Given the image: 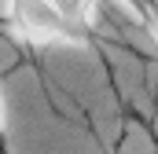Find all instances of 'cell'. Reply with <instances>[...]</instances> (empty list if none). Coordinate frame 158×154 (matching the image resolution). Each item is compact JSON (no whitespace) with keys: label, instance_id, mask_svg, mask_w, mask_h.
I'll list each match as a JSON object with an SVG mask.
<instances>
[{"label":"cell","instance_id":"obj_1","mask_svg":"<svg viewBox=\"0 0 158 154\" xmlns=\"http://www.w3.org/2000/svg\"><path fill=\"white\" fill-rule=\"evenodd\" d=\"M99 26V7L92 4H11L0 15L4 37L26 51L52 44H92Z\"/></svg>","mask_w":158,"mask_h":154},{"label":"cell","instance_id":"obj_4","mask_svg":"<svg viewBox=\"0 0 158 154\" xmlns=\"http://www.w3.org/2000/svg\"><path fill=\"white\" fill-rule=\"evenodd\" d=\"M147 132H151V140H155V147H158V136H155V128H147Z\"/></svg>","mask_w":158,"mask_h":154},{"label":"cell","instance_id":"obj_3","mask_svg":"<svg viewBox=\"0 0 158 154\" xmlns=\"http://www.w3.org/2000/svg\"><path fill=\"white\" fill-rule=\"evenodd\" d=\"M0 154H7V107H4V95H0Z\"/></svg>","mask_w":158,"mask_h":154},{"label":"cell","instance_id":"obj_2","mask_svg":"<svg viewBox=\"0 0 158 154\" xmlns=\"http://www.w3.org/2000/svg\"><path fill=\"white\" fill-rule=\"evenodd\" d=\"M129 15H132V18L151 33V40L158 44V4H132V7H129Z\"/></svg>","mask_w":158,"mask_h":154}]
</instances>
